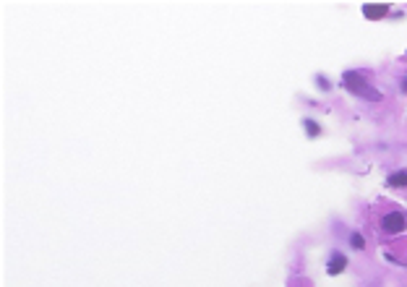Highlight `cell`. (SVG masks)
Instances as JSON below:
<instances>
[{"instance_id": "obj_8", "label": "cell", "mask_w": 407, "mask_h": 287, "mask_svg": "<svg viewBox=\"0 0 407 287\" xmlns=\"http://www.w3.org/2000/svg\"><path fill=\"white\" fill-rule=\"evenodd\" d=\"M402 92H407V76H404V81H402Z\"/></svg>"}, {"instance_id": "obj_5", "label": "cell", "mask_w": 407, "mask_h": 287, "mask_svg": "<svg viewBox=\"0 0 407 287\" xmlns=\"http://www.w3.org/2000/svg\"><path fill=\"white\" fill-rule=\"evenodd\" d=\"M389 186H394V188H404V186H407V170L391 173V175H389Z\"/></svg>"}, {"instance_id": "obj_3", "label": "cell", "mask_w": 407, "mask_h": 287, "mask_svg": "<svg viewBox=\"0 0 407 287\" xmlns=\"http://www.w3.org/2000/svg\"><path fill=\"white\" fill-rule=\"evenodd\" d=\"M386 11H389L386 3H366V6H363V13H366L368 19H384Z\"/></svg>"}, {"instance_id": "obj_4", "label": "cell", "mask_w": 407, "mask_h": 287, "mask_svg": "<svg viewBox=\"0 0 407 287\" xmlns=\"http://www.w3.org/2000/svg\"><path fill=\"white\" fill-rule=\"evenodd\" d=\"M344 266H347V259H344L342 253H334V256L329 259L326 271H329V274H339V271H344Z\"/></svg>"}, {"instance_id": "obj_2", "label": "cell", "mask_w": 407, "mask_h": 287, "mask_svg": "<svg viewBox=\"0 0 407 287\" xmlns=\"http://www.w3.org/2000/svg\"><path fill=\"white\" fill-rule=\"evenodd\" d=\"M381 227L389 235H397V233H402L407 227V219H404V214H399V211H391V214H386L381 219Z\"/></svg>"}, {"instance_id": "obj_6", "label": "cell", "mask_w": 407, "mask_h": 287, "mask_svg": "<svg viewBox=\"0 0 407 287\" xmlns=\"http://www.w3.org/2000/svg\"><path fill=\"white\" fill-rule=\"evenodd\" d=\"M350 246H353V248H358V251H360V248H366L363 235H360V233H353V235H350Z\"/></svg>"}, {"instance_id": "obj_7", "label": "cell", "mask_w": 407, "mask_h": 287, "mask_svg": "<svg viewBox=\"0 0 407 287\" xmlns=\"http://www.w3.org/2000/svg\"><path fill=\"white\" fill-rule=\"evenodd\" d=\"M303 126H306V133L308 136H319V126H316L313 120H303Z\"/></svg>"}, {"instance_id": "obj_1", "label": "cell", "mask_w": 407, "mask_h": 287, "mask_svg": "<svg viewBox=\"0 0 407 287\" xmlns=\"http://www.w3.org/2000/svg\"><path fill=\"white\" fill-rule=\"evenodd\" d=\"M342 81H344V86H347V92H353V94H358V97H363V99H368V102L381 99V92H379V89H373V86H368V81L363 79V73L347 71Z\"/></svg>"}]
</instances>
